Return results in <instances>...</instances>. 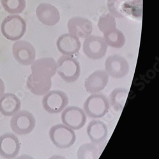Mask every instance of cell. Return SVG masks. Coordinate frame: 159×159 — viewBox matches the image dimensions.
I'll use <instances>...</instances> for the list:
<instances>
[{
	"mask_svg": "<svg viewBox=\"0 0 159 159\" xmlns=\"http://www.w3.org/2000/svg\"><path fill=\"white\" fill-rule=\"evenodd\" d=\"M110 108L108 98L102 93L91 94L83 104L85 114L92 118H99L107 114Z\"/></svg>",
	"mask_w": 159,
	"mask_h": 159,
	"instance_id": "cell-1",
	"label": "cell"
},
{
	"mask_svg": "<svg viewBox=\"0 0 159 159\" xmlns=\"http://www.w3.org/2000/svg\"><path fill=\"white\" fill-rule=\"evenodd\" d=\"M26 23L19 15L6 17L1 25L3 35L10 41H18L22 38L26 31Z\"/></svg>",
	"mask_w": 159,
	"mask_h": 159,
	"instance_id": "cell-2",
	"label": "cell"
},
{
	"mask_svg": "<svg viewBox=\"0 0 159 159\" xmlns=\"http://www.w3.org/2000/svg\"><path fill=\"white\" fill-rule=\"evenodd\" d=\"M57 73L65 82L74 83L80 76V64L74 57L63 55L57 61Z\"/></svg>",
	"mask_w": 159,
	"mask_h": 159,
	"instance_id": "cell-3",
	"label": "cell"
},
{
	"mask_svg": "<svg viewBox=\"0 0 159 159\" xmlns=\"http://www.w3.org/2000/svg\"><path fill=\"white\" fill-rule=\"evenodd\" d=\"M49 136L51 142L60 149L69 148L76 140L74 130L64 124L52 126L49 131Z\"/></svg>",
	"mask_w": 159,
	"mask_h": 159,
	"instance_id": "cell-4",
	"label": "cell"
},
{
	"mask_svg": "<svg viewBox=\"0 0 159 159\" xmlns=\"http://www.w3.org/2000/svg\"><path fill=\"white\" fill-rule=\"evenodd\" d=\"M42 107L50 114L62 112L69 104V98L64 92L59 90H49L42 101Z\"/></svg>",
	"mask_w": 159,
	"mask_h": 159,
	"instance_id": "cell-5",
	"label": "cell"
},
{
	"mask_svg": "<svg viewBox=\"0 0 159 159\" xmlns=\"http://www.w3.org/2000/svg\"><path fill=\"white\" fill-rule=\"evenodd\" d=\"M35 118L27 110H19L13 115L10 120L12 130L19 135H26L31 133L35 127Z\"/></svg>",
	"mask_w": 159,
	"mask_h": 159,
	"instance_id": "cell-6",
	"label": "cell"
},
{
	"mask_svg": "<svg viewBox=\"0 0 159 159\" xmlns=\"http://www.w3.org/2000/svg\"><path fill=\"white\" fill-rule=\"evenodd\" d=\"M108 46L103 37L90 35L83 43V50L85 56L91 59H100L104 57L107 52Z\"/></svg>",
	"mask_w": 159,
	"mask_h": 159,
	"instance_id": "cell-7",
	"label": "cell"
},
{
	"mask_svg": "<svg viewBox=\"0 0 159 159\" xmlns=\"http://www.w3.org/2000/svg\"><path fill=\"white\" fill-rule=\"evenodd\" d=\"M63 124L72 130H79L86 122L87 117L84 110L78 107H67L61 113Z\"/></svg>",
	"mask_w": 159,
	"mask_h": 159,
	"instance_id": "cell-8",
	"label": "cell"
},
{
	"mask_svg": "<svg viewBox=\"0 0 159 159\" xmlns=\"http://www.w3.org/2000/svg\"><path fill=\"white\" fill-rule=\"evenodd\" d=\"M130 70L128 61L120 55L108 57L105 62V71L113 78L120 79L127 75Z\"/></svg>",
	"mask_w": 159,
	"mask_h": 159,
	"instance_id": "cell-9",
	"label": "cell"
},
{
	"mask_svg": "<svg viewBox=\"0 0 159 159\" xmlns=\"http://www.w3.org/2000/svg\"><path fill=\"white\" fill-rule=\"evenodd\" d=\"M12 53L16 61L24 66L31 65L35 60V49L33 46L27 41H16L13 44Z\"/></svg>",
	"mask_w": 159,
	"mask_h": 159,
	"instance_id": "cell-10",
	"label": "cell"
},
{
	"mask_svg": "<svg viewBox=\"0 0 159 159\" xmlns=\"http://www.w3.org/2000/svg\"><path fill=\"white\" fill-rule=\"evenodd\" d=\"M31 74L45 78H52L57 73V62L52 57H42L31 64Z\"/></svg>",
	"mask_w": 159,
	"mask_h": 159,
	"instance_id": "cell-11",
	"label": "cell"
},
{
	"mask_svg": "<svg viewBox=\"0 0 159 159\" xmlns=\"http://www.w3.org/2000/svg\"><path fill=\"white\" fill-rule=\"evenodd\" d=\"M21 148L18 138L7 132L0 136V155L6 159H14L19 154Z\"/></svg>",
	"mask_w": 159,
	"mask_h": 159,
	"instance_id": "cell-12",
	"label": "cell"
},
{
	"mask_svg": "<svg viewBox=\"0 0 159 159\" xmlns=\"http://www.w3.org/2000/svg\"><path fill=\"white\" fill-rule=\"evenodd\" d=\"M36 15L40 22L47 26H54L60 20L59 10L50 3L39 4L36 9Z\"/></svg>",
	"mask_w": 159,
	"mask_h": 159,
	"instance_id": "cell-13",
	"label": "cell"
},
{
	"mask_svg": "<svg viewBox=\"0 0 159 159\" xmlns=\"http://www.w3.org/2000/svg\"><path fill=\"white\" fill-rule=\"evenodd\" d=\"M70 34L78 38H86L93 31V25L90 20L81 17H73L67 23Z\"/></svg>",
	"mask_w": 159,
	"mask_h": 159,
	"instance_id": "cell-14",
	"label": "cell"
},
{
	"mask_svg": "<svg viewBox=\"0 0 159 159\" xmlns=\"http://www.w3.org/2000/svg\"><path fill=\"white\" fill-rule=\"evenodd\" d=\"M109 80V76L105 70H97L86 79L84 87L91 94L97 93L105 88Z\"/></svg>",
	"mask_w": 159,
	"mask_h": 159,
	"instance_id": "cell-15",
	"label": "cell"
},
{
	"mask_svg": "<svg viewBox=\"0 0 159 159\" xmlns=\"http://www.w3.org/2000/svg\"><path fill=\"white\" fill-rule=\"evenodd\" d=\"M56 46L63 55L72 56L80 50L81 43L79 38L70 33H65L58 38Z\"/></svg>",
	"mask_w": 159,
	"mask_h": 159,
	"instance_id": "cell-16",
	"label": "cell"
},
{
	"mask_svg": "<svg viewBox=\"0 0 159 159\" xmlns=\"http://www.w3.org/2000/svg\"><path fill=\"white\" fill-rule=\"evenodd\" d=\"M86 132L90 141L95 144L103 143L108 136L107 125L103 122L97 120H92L88 124Z\"/></svg>",
	"mask_w": 159,
	"mask_h": 159,
	"instance_id": "cell-17",
	"label": "cell"
},
{
	"mask_svg": "<svg viewBox=\"0 0 159 159\" xmlns=\"http://www.w3.org/2000/svg\"><path fill=\"white\" fill-rule=\"evenodd\" d=\"M26 84L31 93L39 96L47 94L52 87L51 78L39 77L32 74L28 76Z\"/></svg>",
	"mask_w": 159,
	"mask_h": 159,
	"instance_id": "cell-18",
	"label": "cell"
},
{
	"mask_svg": "<svg viewBox=\"0 0 159 159\" xmlns=\"http://www.w3.org/2000/svg\"><path fill=\"white\" fill-rule=\"evenodd\" d=\"M21 107L19 98L14 94L6 93L0 98V113L5 116H12L17 113Z\"/></svg>",
	"mask_w": 159,
	"mask_h": 159,
	"instance_id": "cell-19",
	"label": "cell"
},
{
	"mask_svg": "<svg viewBox=\"0 0 159 159\" xmlns=\"http://www.w3.org/2000/svg\"><path fill=\"white\" fill-rule=\"evenodd\" d=\"M128 94V90L122 87L116 88L111 92L109 101L110 105L115 111H120L123 110Z\"/></svg>",
	"mask_w": 159,
	"mask_h": 159,
	"instance_id": "cell-20",
	"label": "cell"
},
{
	"mask_svg": "<svg viewBox=\"0 0 159 159\" xmlns=\"http://www.w3.org/2000/svg\"><path fill=\"white\" fill-rule=\"evenodd\" d=\"M103 38L108 46L113 48H121L125 43L124 34L117 28L104 33Z\"/></svg>",
	"mask_w": 159,
	"mask_h": 159,
	"instance_id": "cell-21",
	"label": "cell"
},
{
	"mask_svg": "<svg viewBox=\"0 0 159 159\" xmlns=\"http://www.w3.org/2000/svg\"><path fill=\"white\" fill-rule=\"evenodd\" d=\"M100 150L97 146L93 143H84L80 146L77 152V159H98Z\"/></svg>",
	"mask_w": 159,
	"mask_h": 159,
	"instance_id": "cell-22",
	"label": "cell"
},
{
	"mask_svg": "<svg viewBox=\"0 0 159 159\" xmlns=\"http://www.w3.org/2000/svg\"><path fill=\"white\" fill-rule=\"evenodd\" d=\"M5 11L11 15L21 14L26 7V0H1Z\"/></svg>",
	"mask_w": 159,
	"mask_h": 159,
	"instance_id": "cell-23",
	"label": "cell"
},
{
	"mask_svg": "<svg viewBox=\"0 0 159 159\" xmlns=\"http://www.w3.org/2000/svg\"><path fill=\"white\" fill-rule=\"evenodd\" d=\"M98 28L103 34L116 28V21L111 14H105L100 17Z\"/></svg>",
	"mask_w": 159,
	"mask_h": 159,
	"instance_id": "cell-24",
	"label": "cell"
},
{
	"mask_svg": "<svg viewBox=\"0 0 159 159\" xmlns=\"http://www.w3.org/2000/svg\"><path fill=\"white\" fill-rule=\"evenodd\" d=\"M5 84L3 81L2 80V79L0 78V98H1L5 92Z\"/></svg>",
	"mask_w": 159,
	"mask_h": 159,
	"instance_id": "cell-25",
	"label": "cell"
},
{
	"mask_svg": "<svg viewBox=\"0 0 159 159\" xmlns=\"http://www.w3.org/2000/svg\"><path fill=\"white\" fill-rule=\"evenodd\" d=\"M15 159H34L31 156L28 155H22L19 157H16Z\"/></svg>",
	"mask_w": 159,
	"mask_h": 159,
	"instance_id": "cell-26",
	"label": "cell"
},
{
	"mask_svg": "<svg viewBox=\"0 0 159 159\" xmlns=\"http://www.w3.org/2000/svg\"><path fill=\"white\" fill-rule=\"evenodd\" d=\"M47 159H67L65 157L61 155H52Z\"/></svg>",
	"mask_w": 159,
	"mask_h": 159,
	"instance_id": "cell-27",
	"label": "cell"
}]
</instances>
